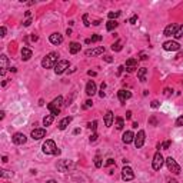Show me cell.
Returning a JSON list of instances; mask_svg holds the SVG:
<instances>
[{
  "instance_id": "obj_1",
  "label": "cell",
  "mask_w": 183,
  "mask_h": 183,
  "mask_svg": "<svg viewBox=\"0 0 183 183\" xmlns=\"http://www.w3.org/2000/svg\"><path fill=\"white\" fill-rule=\"evenodd\" d=\"M42 150H43L44 155H54V156H59L60 155V149L56 146V143H54L53 140H46L43 143V146H42Z\"/></svg>"
},
{
  "instance_id": "obj_2",
  "label": "cell",
  "mask_w": 183,
  "mask_h": 183,
  "mask_svg": "<svg viewBox=\"0 0 183 183\" xmlns=\"http://www.w3.org/2000/svg\"><path fill=\"white\" fill-rule=\"evenodd\" d=\"M63 106V97L62 96H57L56 99L52 100V103H49L47 105V109L50 110V113L53 115V116H57L59 113H60V109Z\"/></svg>"
},
{
  "instance_id": "obj_3",
  "label": "cell",
  "mask_w": 183,
  "mask_h": 183,
  "mask_svg": "<svg viewBox=\"0 0 183 183\" xmlns=\"http://www.w3.org/2000/svg\"><path fill=\"white\" fill-rule=\"evenodd\" d=\"M57 57H59V54L56 53V52H52V53H49L46 57H43V60H42V66H43L44 69H50V67H54V66L57 65Z\"/></svg>"
},
{
  "instance_id": "obj_4",
  "label": "cell",
  "mask_w": 183,
  "mask_h": 183,
  "mask_svg": "<svg viewBox=\"0 0 183 183\" xmlns=\"http://www.w3.org/2000/svg\"><path fill=\"white\" fill-rule=\"evenodd\" d=\"M164 162H166V166H167V169H169V170H170L172 173H174V174H179V173H180V166L177 164V162L174 160L172 156H170V157H167V159H166Z\"/></svg>"
},
{
  "instance_id": "obj_5",
  "label": "cell",
  "mask_w": 183,
  "mask_h": 183,
  "mask_svg": "<svg viewBox=\"0 0 183 183\" xmlns=\"http://www.w3.org/2000/svg\"><path fill=\"white\" fill-rule=\"evenodd\" d=\"M163 163H164V159H163L162 153L160 152H156L155 156H153V163H152L153 169H155V170H160L162 166H163Z\"/></svg>"
},
{
  "instance_id": "obj_6",
  "label": "cell",
  "mask_w": 183,
  "mask_h": 183,
  "mask_svg": "<svg viewBox=\"0 0 183 183\" xmlns=\"http://www.w3.org/2000/svg\"><path fill=\"white\" fill-rule=\"evenodd\" d=\"M122 179H123L125 182L133 180V179H135V172H133V169L129 167V166H125V167L122 169Z\"/></svg>"
},
{
  "instance_id": "obj_7",
  "label": "cell",
  "mask_w": 183,
  "mask_h": 183,
  "mask_svg": "<svg viewBox=\"0 0 183 183\" xmlns=\"http://www.w3.org/2000/svg\"><path fill=\"white\" fill-rule=\"evenodd\" d=\"M163 49L166 52H177V50H180V44L174 40H167L163 43Z\"/></svg>"
},
{
  "instance_id": "obj_8",
  "label": "cell",
  "mask_w": 183,
  "mask_h": 183,
  "mask_svg": "<svg viewBox=\"0 0 183 183\" xmlns=\"http://www.w3.org/2000/svg\"><path fill=\"white\" fill-rule=\"evenodd\" d=\"M145 139H146L145 130H139L137 135H135V146H136L137 149H140V147L145 145Z\"/></svg>"
},
{
  "instance_id": "obj_9",
  "label": "cell",
  "mask_w": 183,
  "mask_h": 183,
  "mask_svg": "<svg viewBox=\"0 0 183 183\" xmlns=\"http://www.w3.org/2000/svg\"><path fill=\"white\" fill-rule=\"evenodd\" d=\"M136 69H137V59H135V57L127 59V60H126V65H125V70L129 72V73H133Z\"/></svg>"
},
{
  "instance_id": "obj_10",
  "label": "cell",
  "mask_w": 183,
  "mask_h": 183,
  "mask_svg": "<svg viewBox=\"0 0 183 183\" xmlns=\"http://www.w3.org/2000/svg\"><path fill=\"white\" fill-rule=\"evenodd\" d=\"M66 69H69V62L67 60H60V62H57V65L54 66V73L62 75V73L66 72Z\"/></svg>"
},
{
  "instance_id": "obj_11",
  "label": "cell",
  "mask_w": 183,
  "mask_h": 183,
  "mask_svg": "<svg viewBox=\"0 0 183 183\" xmlns=\"http://www.w3.org/2000/svg\"><path fill=\"white\" fill-rule=\"evenodd\" d=\"M0 76H4L6 75V72H7V69H9V59H7V56L6 54H1L0 56Z\"/></svg>"
},
{
  "instance_id": "obj_12",
  "label": "cell",
  "mask_w": 183,
  "mask_h": 183,
  "mask_svg": "<svg viewBox=\"0 0 183 183\" xmlns=\"http://www.w3.org/2000/svg\"><path fill=\"white\" fill-rule=\"evenodd\" d=\"M69 167H73V163L70 160H60L57 163V170L62 173H65L69 170Z\"/></svg>"
},
{
  "instance_id": "obj_13",
  "label": "cell",
  "mask_w": 183,
  "mask_h": 183,
  "mask_svg": "<svg viewBox=\"0 0 183 183\" xmlns=\"http://www.w3.org/2000/svg\"><path fill=\"white\" fill-rule=\"evenodd\" d=\"M177 24H174V23H170V24H167L166 27H164V32H163V34L164 36H167V37H170V36H174V33H176V30H177Z\"/></svg>"
},
{
  "instance_id": "obj_14",
  "label": "cell",
  "mask_w": 183,
  "mask_h": 183,
  "mask_svg": "<svg viewBox=\"0 0 183 183\" xmlns=\"http://www.w3.org/2000/svg\"><path fill=\"white\" fill-rule=\"evenodd\" d=\"M11 140H13L14 145H24L26 140H27V137H26L23 133H14V135L11 136Z\"/></svg>"
},
{
  "instance_id": "obj_15",
  "label": "cell",
  "mask_w": 183,
  "mask_h": 183,
  "mask_svg": "<svg viewBox=\"0 0 183 183\" xmlns=\"http://www.w3.org/2000/svg\"><path fill=\"white\" fill-rule=\"evenodd\" d=\"M32 139L34 140H40V139H43L44 136H46V129H34L32 130Z\"/></svg>"
},
{
  "instance_id": "obj_16",
  "label": "cell",
  "mask_w": 183,
  "mask_h": 183,
  "mask_svg": "<svg viewBox=\"0 0 183 183\" xmlns=\"http://www.w3.org/2000/svg\"><path fill=\"white\" fill-rule=\"evenodd\" d=\"M49 40H50V43L52 44H62L63 43V36L60 34V33H53V34H50V37H49Z\"/></svg>"
},
{
  "instance_id": "obj_17",
  "label": "cell",
  "mask_w": 183,
  "mask_h": 183,
  "mask_svg": "<svg viewBox=\"0 0 183 183\" xmlns=\"http://www.w3.org/2000/svg\"><path fill=\"white\" fill-rule=\"evenodd\" d=\"M117 96H119V100H120V103H126V100L132 97V93H130L129 90H119L117 92Z\"/></svg>"
},
{
  "instance_id": "obj_18",
  "label": "cell",
  "mask_w": 183,
  "mask_h": 183,
  "mask_svg": "<svg viewBox=\"0 0 183 183\" xmlns=\"http://www.w3.org/2000/svg\"><path fill=\"white\" fill-rule=\"evenodd\" d=\"M103 53H105V47L103 46H99L96 49H89V50L85 52L86 56H99V54H103Z\"/></svg>"
},
{
  "instance_id": "obj_19",
  "label": "cell",
  "mask_w": 183,
  "mask_h": 183,
  "mask_svg": "<svg viewBox=\"0 0 183 183\" xmlns=\"http://www.w3.org/2000/svg\"><path fill=\"white\" fill-rule=\"evenodd\" d=\"M86 95L87 96H93L96 95V83L93 80H89L86 85Z\"/></svg>"
},
{
  "instance_id": "obj_20",
  "label": "cell",
  "mask_w": 183,
  "mask_h": 183,
  "mask_svg": "<svg viewBox=\"0 0 183 183\" xmlns=\"http://www.w3.org/2000/svg\"><path fill=\"white\" fill-rule=\"evenodd\" d=\"M122 140H123V143H126V145H129V143H132V142H135V133H133V132H130V130L125 132V133H123V137H122Z\"/></svg>"
},
{
  "instance_id": "obj_21",
  "label": "cell",
  "mask_w": 183,
  "mask_h": 183,
  "mask_svg": "<svg viewBox=\"0 0 183 183\" xmlns=\"http://www.w3.org/2000/svg\"><path fill=\"white\" fill-rule=\"evenodd\" d=\"M113 119H115L113 112H112V110H108V112H106V115H105V125H106V127H110V126H112Z\"/></svg>"
},
{
  "instance_id": "obj_22",
  "label": "cell",
  "mask_w": 183,
  "mask_h": 183,
  "mask_svg": "<svg viewBox=\"0 0 183 183\" xmlns=\"http://www.w3.org/2000/svg\"><path fill=\"white\" fill-rule=\"evenodd\" d=\"M72 120H73V117L72 116H67V117H65V119H62L60 122H59V129L60 130H65L70 123H72Z\"/></svg>"
},
{
  "instance_id": "obj_23",
  "label": "cell",
  "mask_w": 183,
  "mask_h": 183,
  "mask_svg": "<svg viewBox=\"0 0 183 183\" xmlns=\"http://www.w3.org/2000/svg\"><path fill=\"white\" fill-rule=\"evenodd\" d=\"M32 54H33V52L29 49V47H23L22 49V59L24 62H27V60L32 57Z\"/></svg>"
},
{
  "instance_id": "obj_24",
  "label": "cell",
  "mask_w": 183,
  "mask_h": 183,
  "mask_svg": "<svg viewBox=\"0 0 183 183\" xmlns=\"http://www.w3.org/2000/svg\"><path fill=\"white\" fill-rule=\"evenodd\" d=\"M80 43H77V42H72V43L69 44V49H70V53L72 54H76L80 52Z\"/></svg>"
},
{
  "instance_id": "obj_25",
  "label": "cell",
  "mask_w": 183,
  "mask_h": 183,
  "mask_svg": "<svg viewBox=\"0 0 183 183\" xmlns=\"http://www.w3.org/2000/svg\"><path fill=\"white\" fill-rule=\"evenodd\" d=\"M146 75H147V69L146 67H140L139 72H137V77H139V80L142 83L146 82Z\"/></svg>"
},
{
  "instance_id": "obj_26",
  "label": "cell",
  "mask_w": 183,
  "mask_h": 183,
  "mask_svg": "<svg viewBox=\"0 0 183 183\" xmlns=\"http://www.w3.org/2000/svg\"><path fill=\"white\" fill-rule=\"evenodd\" d=\"M117 26H119V23L116 22V20H109V22L106 23V30H108V32H112V30H115Z\"/></svg>"
},
{
  "instance_id": "obj_27",
  "label": "cell",
  "mask_w": 183,
  "mask_h": 183,
  "mask_svg": "<svg viewBox=\"0 0 183 183\" xmlns=\"http://www.w3.org/2000/svg\"><path fill=\"white\" fill-rule=\"evenodd\" d=\"M115 126H116V129L117 130H122L125 127V119L123 117H116L115 120Z\"/></svg>"
},
{
  "instance_id": "obj_28",
  "label": "cell",
  "mask_w": 183,
  "mask_h": 183,
  "mask_svg": "<svg viewBox=\"0 0 183 183\" xmlns=\"http://www.w3.org/2000/svg\"><path fill=\"white\" fill-rule=\"evenodd\" d=\"M122 44H123V42H122V40L115 42V43L112 44V50H113V52H120V50L123 49V46H122Z\"/></svg>"
},
{
  "instance_id": "obj_29",
  "label": "cell",
  "mask_w": 183,
  "mask_h": 183,
  "mask_svg": "<svg viewBox=\"0 0 183 183\" xmlns=\"http://www.w3.org/2000/svg\"><path fill=\"white\" fill-rule=\"evenodd\" d=\"M53 120H54L53 115H47V116H44V119H43V125L44 126H50V125L53 123Z\"/></svg>"
},
{
  "instance_id": "obj_30",
  "label": "cell",
  "mask_w": 183,
  "mask_h": 183,
  "mask_svg": "<svg viewBox=\"0 0 183 183\" xmlns=\"http://www.w3.org/2000/svg\"><path fill=\"white\" fill-rule=\"evenodd\" d=\"M173 37H174V39H180V37H183V24H180V26L177 27V30H176V33H174Z\"/></svg>"
},
{
  "instance_id": "obj_31",
  "label": "cell",
  "mask_w": 183,
  "mask_h": 183,
  "mask_svg": "<svg viewBox=\"0 0 183 183\" xmlns=\"http://www.w3.org/2000/svg\"><path fill=\"white\" fill-rule=\"evenodd\" d=\"M0 176H1L3 179H6V177H13V172H9V170L1 169V170H0Z\"/></svg>"
},
{
  "instance_id": "obj_32",
  "label": "cell",
  "mask_w": 183,
  "mask_h": 183,
  "mask_svg": "<svg viewBox=\"0 0 183 183\" xmlns=\"http://www.w3.org/2000/svg\"><path fill=\"white\" fill-rule=\"evenodd\" d=\"M108 16H109V19H110V20H113V19L116 20L119 16H120V11H109Z\"/></svg>"
},
{
  "instance_id": "obj_33",
  "label": "cell",
  "mask_w": 183,
  "mask_h": 183,
  "mask_svg": "<svg viewBox=\"0 0 183 183\" xmlns=\"http://www.w3.org/2000/svg\"><path fill=\"white\" fill-rule=\"evenodd\" d=\"M87 127H89L90 130H93V132H95V130H96V127H97V122H96V120H93V122H89V123H87Z\"/></svg>"
},
{
  "instance_id": "obj_34",
  "label": "cell",
  "mask_w": 183,
  "mask_h": 183,
  "mask_svg": "<svg viewBox=\"0 0 183 183\" xmlns=\"http://www.w3.org/2000/svg\"><path fill=\"white\" fill-rule=\"evenodd\" d=\"M102 39H103V37H102L100 34H95V36H92V39H90V42H92V43H96V42H100Z\"/></svg>"
},
{
  "instance_id": "obj_35",
  "label": "cell",
  "mask_w": 183,
  "mask_h": 183,
  "mask_svg": "<svg viewBox=\"0 0 183 183\" xmlns=\"http://www.w3.org/2000/svg\"><path fill=\"white\" fill-rule=\"evenodd\" d=\"M95 166H96L97 169L102 167V159H100V156H96V157H95Z\"/></svg>"
},
{
  "instance_id": "obj_36",
  "label": "cell",
  "mask_w": 183,
  "mask_h": 183,
  "mask_svg": "<svg viewBox=\"0 0 183 183\" xmlns=\"http://www.w3.org/2000/svg\"><path fill=\"white\" fill-rule=\"evenodd\" d=\"M83 23H85V26H86V27L90 26V22H89V14H87V13L83 14Z\"/></svg>"
},
{
  "instance_id": "obj_37",
  "label": "cell",
  "mask_w": 183,
  "mask_h": 183,
  "mask_svg": "<svg viewBox=\"0 0 183 183\" xmlns=\"http://www.w3.org/2000/svg\"><path fill=\"white\" fill-rule=\"evenodd\" d=\"M92 106H93V102L90 99H87L86 102H85V105H83V109H90Z\"/></svg>"
},
{
  "instance_id": "obj_38",
  "label": "cell",
  "mask_w": 183,
  "mask_h": 183,
  "mask_svg": "<svg viewBox=\"0 0 183 183\" xmlns=\"http://www.w3.org/2000/svg\"><path fill=\"white\" fill-rule=\"evenodd\" d=\"M173 92H174L173 89H169V87H166V89H164V92H163V95H164L166 97H169L170 95H173Z\"/></svg>"
},
{
  "instance_id": "obj_39",
  "label": "cell",
  "mask_w": 183,
  "mask_h": 183,
  "mask_svg": "<svg viewBox=\"0 0 183 183\" xmlns=\"http://www.w3.org/2000/svg\"><path fill=\"white\" fill-rule=\"evenodd\" d=\"M176 126H177V127L183 126V115H182V116H179V117L176 119Z\"/></svg>"
},
{
  "instance_id": "obj_40",
  "label": "cell",
  "mask_w": 183,
  "mask_h": 183,
  "mask_svg": "<svg viewBox=\"0 0 183 183\" xmlns=\"http://www.w3.org/2000/svg\"><path fill=\"white\" fill-rule=\"evenodd\" d=\"M170 145H172V142H170V140H166V142H164V143L162 145V147H163L164 150H167V149L170 147Z\"/></svg>"
},
{
  "instance_id": "obj_41",
  "label": "cell",
  "mask_w": 183,
  "mask_h": 183,
  "mask_svg": "<svg viewBox=\"0 0 183 183\" xmlns=\"http://www.w3.org/2000/svg\"><path fill=\"white\" fill-rule=\"evenodd\" d=\"M150 106H152L153 109H157L159 106H160V103H159V100H153V102L150 103Z\"/></svg>"
},
{
  "instance_id": "obj_42",
  "label": "cell",
  "mask_w": 183,
  "mask_h": 183,
  "mask_svg": "<svg viewBox=\"0 0 183 183\" xmlns=\"http://www.w3.org/2000/svg\"><path fill=\"white\" fill-rule=\"evenodd\" d=\"M136 22H137V16H136V14H133V16L130 17L129 23H130V24H136Z\"/></svg>"
},
{
  "instance_id": "obj_43",
  "label": "cell",
  "mask_w": 183,
  "mask_h": 183,
  "mask_svg": "<svg viewBox=\"0 0 183 183\" xmlns=\"http://www.w3.org/2000/svg\"><path fill=\"white\" fill-rule=\"evenodd\" d=\"M97 137H99V135H97L96 132H95V133H93V135H92V136L89 137V140H90V142H96Z\"/></svg>"
},
{
  "instance_id": "obj_44",
  "label": "cell",
  "mask_w": 183,
  "mask_h": 183,
  "mask_svg": "<svg viewBox=\"0 0 183 183\" xmlns=\"http://www.w3.org/2000/svg\"><path fill=\"white\" fill-rule=\"evenodd\" d=\"M6 32H7V30H6V27H4V26H1V29H0V33H1V34H0V36H1V37H4V36H6Z\"/></svg>"
},
{
  "instance_id": "obj_45",
  "label": "cell",
  "mask_w": 183,
  "mask_h": 183,
  "mask_svg": "<svg viewBox=\"0 0 183 183\" xmlns=\"http://www.w3.org/2000/svg\"><path fill=\"white\" fill-rule=\"evenodd\" d=\"M103 60H105V62H108V63H112V62H113V59H112L110 56H105V57H103Z\"/></svg>"
},
{
  "instance_id": "obj_46",
  "label": "cell",
  "mask_w": 183,
  "mask_h": 183,
  "mask_svg": "<svg viewBox=\"0 0 183 183\" xmlns=\"http://www.w3.org/2000/svg\"><path fill=\"white\" fill-rule=\"evenodd\" d=\"M113 163H115V160H113V159H108V162L105 163V166H112Z\"/></svg>"
},
{
  "instance_id": "obj_47",
  "label": "cell",
  "mask_w": 183,
  "mask_h": 183,
  "mask_svg": "<svg viewBox=\"0 0 183 183\" xmlns=\"http://www.w3.org/2000/svg\"><path fill=\"white\" fill-rule=\"evenodd\" d=\"M23 24H24V26H26V27H29V26H30V24H32V19H27V20H26V22L23 23Z\"/></svg>"
},
{
  "instance_id": "obj_48",
  "label": "cell",
  "mask_w": 183,
  "mask_h": 183,
  "mask_svg": "<svg viewBox=\"0 0 183 183\" xmlns=\"http://www.w3.org/2000/svg\"><path fill=\"white\" fill-rule=\"evenodd\" d=\"M149 122H150L152 125H155V126L157 125V122H156V119H155V116H152V117H150V120H149Z\"/></svg>"
},
{
  "instance_id": "obj_49",
  "label": "cell",
  "mask_w": 183,
  "mask_h": 183,
  "mask_svg": "<svg viewBox=\"0 0 183 183\" xmlns=\"http://www.w3.org/2000/svg\"><path fill=\"white\" fill-rule=\"evenodd\" d=\"M139 56H140V60H146V59H147V56H146L145 53H140Z\"/></svg>"
},
{
  "instance_id": "obj_50",
  "label": "cell",
  "mask_w": 183,
  "mask_h": 183,
  "mask_svg": "<svg viewBox=\"0 0 183 183\" xmlns=\"http://www.w3.org/2000/svg\"><path fill=\"white\" fill-rule=\"evenodd\" d=\"M123 70H125V66H120V67H119L117 75H122V73H123Z\"/></svg>"
},
{
  "instance_id": "obj_51",
  "label": "cell",
  "mask_w": 183,
  "mask_h": 183,
  "mask_svg": "<svg viewBox=\"0 0 183 183\" xmlns=\"http://www.w3.org/2000/svg\"><path fill=\"white\" fill-rule=\"evenodd\" d=\"M130 117H132V112L127 110V112H126V119H130Z\"/></svg>"
},
{
  "instance_id": "obj_52",
  "label": "cell",
  "mask_w": 183,
  "mask_h": 183,
  "mask_svg": "<svg viewBox=\"0 0 183 183\" xmlns=\"http://www.w3.org/2000/svg\"><path fill=\"white\" fill-rule=\"evenodd\" d=\"M1 162H3V163H7V162H9L7 156H3V157H1Z\"/></svg>"
},
{
  "instance_id": "obj_53",
  "label": "cell",
  "mask_w": 183,
  "mask_h": 183,
  "mask_svg": "<svg viewBox=\"0 0 183 183\" xmlns=\"http://www.w3.org/2000/svg\"><path fill=\"white\" fill-rule=\"evenodd\" d=\"M87 75H89V76H96L97 73H96V72H92V70H89V72H87Z\"/></svg>"
},
{
  "instance_id": "obj_54",
  "label": "cell",
  "mask_w": 183,
  "mask_h": 183,
  "mask_svg": "<svg viewBox=\"0 0 183 183\" xmlns=\"http://www.w3.org/2000/svg\"><path fill=\"white\" fill-rule=\"evenodd\" d=\"M132 127H133V129H137V122H133V125H132Z\"/></svg>"
},
{
  "instance_id": "obj_55",
  "label": "cell",
  "mask_w": 183,
  "mask_h": 183,
  "mask_svg": "<svg viewBox=\"0 0 183 183\" xmlns=\"http://www.w3.org/2000/svg\"><path fill=\"white\" fill-rule=\"evenodd\" d=\"M99 24H100V20H95L93 22V26H99Z\"/></svg>"
},
{
  "instance_id": "obj_56",
  "label": "cell",
  "mask_w": 183,
  "mask_h": 183,
  "mask_svg": "<svg viewBox=\"0 0 183 183\" xmlns=\"http://www.w3.org/2000/svg\"><path fill=\"white\" fill-rule=\"evenodd\" d=\"M167 183H177V180H174V179H169Z\"/></svg>"
},
{
  "instance_id": "obj_57",
  "label": "cell",
  "mask_w": 183,
  "mask_h": 183,
  "mask_svg": "<svg viewBox=\"0 0 183 183\" xmlns=\"http://www.w3.org/2000/svg\"><path fill=\"white\" fill-rule=\"evenodd\" d=\"M0 119H4V112H3V110L0 112Z\"/></svg>"
},
{
  "instance_id": "obj_58",
  "label": "cell",
  "mask_w": 183,
  "mask_h": 183,
  "mask_svg": "<svg viewBox=\"0 0 183 183\" xmlns=\"http://www.w3.org/2000/svg\"><path fill=\"white\" fill-rule=\"evenodd\" d=\"M66 34H69V36H70V34H72V29H67V30H66Z\"/></svg>"
},
{
  "instance_id": "obj_59",
  "label": "cell",
  "mask_w": 183,
  "mask_h": 183,
  "mask_svg": "<svg viewBox=\"0 0 183 183\" xmlns=\"http://www.w3.org/2000/svg\"><path fill=\"white\" fill-rule=\"evenodd\" d=\"M24 14H26V17H29V19H30V14H32V13H30V11H26Z\"/></svg>"
},
{
  "instance_id": "obj_60",
  "label": "cell",
  "mask_w": 183,
  "mask_h": 183,
  "mask_svg": "<svg viewBox=\"0 0 183 183\" xmlns=\"http://www.w3.org/2000/svg\"><path fill=\"white\" fill-rule=\"evenodd\" d=\"M73 133H75V135H79V133H80V129H75V132H73Z\"/></svg>"
},
{
  "instance_id": "obj_61",
  "label": "cell",
  "mask_w": 183,
  "mask_h": 183,
  "mask_svg": "<svg viewBox=\"0 0 183 183\" xmlns=\"http://www.w3.org/2000/svg\"><path fill=\"white\" fill-rule=\"evenodd\" d=\"M46 183H57V182H56V180H53V179H50V180H47Z\"/></svg>"
},
{
  "instance_id": "obj_62",
  "label": "cell",
  "mask_w": 183,
  "mask_h": 183,
  "mask_svg": "<svg viewBox=\"0 0 183 183\" xmlns=\"http://www.w3.org/2000/svg\"><path fill=\"white\" fill-rule=\"evenodd\" d=\"M180 57H183V53H179L177 56H176V59H180Z\"/></svg>"
},
{
  "instance_id": "obj_63",
  "label": "cell",
  "mask_w": 183,
  "mask_h": 183,
  "mask_svg": "<svg viewBox=\"0 0 183 183\" xmlns=\"http://www.w3.org/2000/svg\"><path fill=\"white\" fill-rule=\"evenodd\" d=\"M85 43H86V44H90L92 42H90V39H86V40H85Z\"/></svg>"
}]
</instances>
